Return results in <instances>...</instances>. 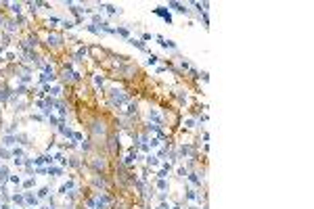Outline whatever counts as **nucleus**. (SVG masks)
I'll list each match as a JSON object with an SVG mask.
<instances>
[{
	"mask_svg": "<svg viewBox=\"0 0 314 209\" xmlns=\"http://www.w3.org/2000/svg\"><path fill=\"white\" fill-rule=\"evenodd\" d=\"M126 101H128V94L124 90H117V88L109 90V103H111V107H122Z\"/></svg>",
	"mask_w": 314,
	"mask_h": 209,
	"instance_id": "1",
	"label": "nucleus"
},
{
	"mask_svg": "<svg viewBox=\"0 0 314 209\" xmlns=\"http://www.w3.org/2000/svg\"><path fill=\"white\" fill-rule=\"evenodd\" d=\"M107 149H109V155L111 157H117L119 155V138H117L115 132H111V134H107Z\"/></svg>",
	"mask_w": 314,
	"mask_h": 209,
	"instance_id": "2",
	"label": "nucleus"
},
{
	"mask_svg": "<svg viewBox=\"0 0 314 209\" xmlns=\"http://www.w3.org/2000/svg\"><path fill=\"white\" fill-rule=\"evenodd\" d=\"M92 184L99 188V190H109V186H111V180L107 178V174H92Z\"/></svg>",
	"mask_w": 314,
	"mask_h": 209,
	"instance_id": "3",
	"label": "nucleus"
},
{
	"mask_svg": "<svg viewBox=\"0 0 314 209\" xmlns=\"http://www.w3.org/2000/svg\"><path fill=\"white\" fill-rule=\"evenodd\" d=\"M63 42H65V38H63V34H59V32H50L46 36V46L48 48H61Z\"/></svg>",
	"mask_w": 314,
	"mask_h": 209,
	"instance_id": "4",
	"label": "nucleus"
},
{
	"mask_svg": "<svg viewBox=\"0 0 314 209\" xmlns=\"http://www.w3.org/2000/svg\"><path fill=\"white\" fill-rule=\"evenodd\" d=\"M90 167H92L94 174H105L107 172V159H103V157H92L90 159Z\"/></svg>",
	"mask_w": 314,
	"mask_h": 209,
	"instance_id": "5",
	"label": "nucleus"
},
{
	"mask_svg": "<svg viewBox=\"0 0 314 209\" xmlns=\"http://www.w3.org/2000/svg\"><path fill=\"white\" fill-rule=\"evenodd\" d=\"M153 13H155V15H159V17H163V21H165V23H172V15L165 11L163 6H157V9H155Z\"/></svg>",
	"mask_w": 314,
	"mask_h": 209,
	"instance_id": "6",
	"label": "nucleus"
},
{
	"mask_svg": "<svg viewBox=\"0 0 314 209\" xmlns=\"http://www.w3.org/2000/svg\"><path fill=\"white\" fill-rule=\"evenodd\" d=\"M170 6L176 9L178 13H182V15H188V13H191L188 9H186V4H180V2H170Z\"/></svg>",
	"mask_w": 314,
	"mask_h": 209,
	"instance_id": "7",
	"label": "nucleus"
},
{
	"mask_svg": "<svg viewBox=\"0 0 314 209\" xmlns=\"http://www.w3.org/2000/svg\"><path fill=\"white\" fill-rule=\"evenodd\" d=\"M128 44H132V46H136L138 50H145V52H147V46L142 44V40H136V38H128Z\"/></svg>",
	"mask_w": 314,
	"mask_h": 209,
	"instance_id": "8",
	"label": "nucleus"
},
{
	"mask_svg": "<svg viewBox=\"0 0 314 209\" xmlns=\"http://www.w3.org/2000/svg\"><path fill=\"white\" fill-rule=\"evenodd\" d=\"M17 142H21L23 146H29V144H32V138H29L27 134H19V136H17Z\"/></svg>",
	"mask_w": 314,
	"mask_h": 209,
	"instance_id": "9",
	"label": "nucleus"
},
{
	"mask_svg": "<svg viewBox=\"0 0 314 209\" xmlns=\"http://www.w3.org/2000/svg\"><path fill=\"white\" fill-rule=\"evenodd\" d=\"M9 6H11V11L15 13L17 17L21 15V11H23V4H21V2H13V4H9Z\"/></svg>",
	"mask_w": 314,
	"mask_h": 209,
	"instance_id": "10",
	"label": "nucleus"
},
{
	"mask_svg": "<svg viewBox=\"0 0 314 209\" xmlns=\"http://www.w3.org/2000/svg\"><path fill=\"white\" fill-rule=\"evenodd\" d=\"M17 142V136H4L2 138V146H13Z\"/></svg>",
	"mask_w": 314,
	"mask_h": 209,
	"instance_id": "11",
	"label": "nucleus"
},
{
	"mask_svg": "<svg viewBox=\"0 0 314 209\" xmlns=\"http://www.w3.org/2000/svg\"><path fill=\"white\" fill-rule=\"evenodd\" d=\"M86 29H88V32H92V34H96V36H103V34H105L103 29H101V27H96V25H94V23L86 25Z\"/></svg>",
	"mask_w": 314,
	"mask_h": 209,
	"instance_id": "12",
	"label": "nucleus"
},
{
	"mask_svg": "<svg viewBox=\"0 0 314 209\" xmlns=\"http://www.w3.org/2000/svg\"><path fill=\"white\" fill-rule=\"evenodd\" d=\"M6 180H9V169L2 165V167H0V182H6Z\"/></svg>",
	"mask_w": 314,
	"mask_h": 209,
	"instance_id": "13",
	"label": "nucleus"
},
{
	"mask_svg": "<svg viewBox=\"0 0 314 209\" xmlns=\"http://www.w3.org/2000/svg\"><path fill=\"white\" fill-rule=\"evenodd\" d=\"M69 165H71V167H80V165H82L80 157H76V155H73V157H69Z\"/></svg>",
	"mask_w": 314,
	"mask_h": 209,
	"instance_id": "14",
	"label": "nucleus"
},
{
	"mask_svg": "<svg viewBox=\"0 0 314 209\" xmlns=\"http://www.w3.org/2000/svg\"><path fill=\"white\" fill-rule=\"evenodd\" d=\"M161 46L163 48H170V50H176V42H172V40H163Z\"/></svg>",
	"mask_w": 314,
	"mask_h": 209,
	"instance_id": "15",
	"label": "nucleus"
},
{
	"mask_svg": "<svg viewBox=\"0 0 314 209\" xmlns=\"http://www.w3.org/2000/svg\"><path fill=\"white\" fill-rule=\"evenodd\" d=\"M61 23H63V29H71V27L76 25L73 21H67V19H65V21H61Z\"/></svg>",
	"mask_w": 314,
	"mask_h": 209,
	"instance_id": "16",
	"label": "nucleus"
},
{
	"mask_svg": "<svg viewBox=\"0 0 314 209\" xmlns=\"http://www.w3.org/2000/svg\"><path fill=\"white\" fill-rule=\"evenodd\" d=\"M147 163H149V165H157V163H159V159H157V157H151V155H149V157H147Z\"/></svg>",
	"mask_w": 314,
	"mask_h": 209,
	"instance_id": "17",
	"label": "nucleus"
},
{
	"mask_svg": "<svg viewBox=\"0 0 314 209\" xmlns=\"http://www.w3.org/2000/svg\"><path fill=\"white\" fill-rule=\"evenodd\" d=\"M157 188H159V190H165V188H168V182H165V180H159V182H157Z\"/></svg>",
	"mask_w": 314,
	"mask_h": 209,
	"instance_id": "18",
	"label": "nucleus"
},
{
	"mask_svg": "<svg viewBox=\"0 0 314 209\" xmlns=\"http://www.w3.org/2000/svg\"><path fill=\"white\" fill-rule=\"evenodd\" d=\"M0 157H2V159H9V157H11V153L6 151V149H0Z\"/></svg>",
	"mask_w": 314,
	"mask_h": 209,
	"instance_id": "19",
	"label": "nucleus"
},
{
	"mask_svg": "<svg viewBox=\"0 0 314 209\" xmlns=\"http://www.w3.org/2000/svg\"><path fill=\"white\" fill-rule=\"evenodd\" d=\"M46 195H48V188H40V192H38V197H40V199H44V197H46Z\"/></svg>",
	"mask_w": 314,
	"mask_h": 209,
	"instance_id": "20",
	"label": "nucleus"
},
{
	"mask_svg": "<svg viewBox=\"0 0 314 209\" xmlns=\"http://www.w3.org/2000/svg\"><path fill=\"white\" fill-rule=\"evenodd\" d=\"M147 63H149V65H155V63H157V57H155V55H151V57L147 59Z\"/></svg>",
	"mask_w": 314,
	"mask_h": 209,
	"instance_id": "21",
	"label": "nucleus"
},
{
	"mask_svg": "<svg viewBox=\"0 0 314 209\" xmlns=\"http://www.w3.org/2000/svg\"><path fill=\"white\" fill-rule=\"evenodd\" d=\"M13 201H15V203H23V197H21V195H15Z\"/></svg>",
	"mask_w": 314,
	"mask_h": 209,
	"instance_id": "22",
	"label": "nucleus"
},
{
	"mask_svg": "<svg viewBox=\"0 0 314 209\" xmlns=\"http://www.w3.org/2000/svg\"><path fill=\"white\" fill-rule=\"evenodd\" d=\"M0 209H9V205H2V207H0Z\"/></svg>",
	"mask_w": 314,
	"mask_h": 209,
	"instance_id": "23",
	"label": "nucleus"
}]
</instances>
